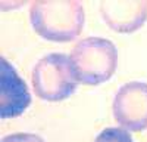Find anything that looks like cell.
Masks as SVG:
<instances>
[{"label": "cell", "instance_id": "8992f818", "mask_svg": "<svg viewBox=\"0 0 147 142\" xmlns=\"http://www.w3.org/2000/svg\"><path fill=\"white\" fill-rule=\"evenodd\" d=\"M102 15L110 28L129 33L146 21L147 2H107L102 5Z\"/></svg>", "mask_w": 147, "mask_h": 142}, {"label": "cell", "instance_id": "3957f363", "mask_svg": "<svg viewBox=\"0 0 147 142\" xmlns=\"http://www.w3.org/2000/svg\"><path fill=\"white\" fill-rule=\"evenodd\" d=\"M78 83L72 59L65 53L47 55L32 70L34 92L46 101L55 102L69 98Z\"/></svg>", "mask_w": 147, "mask_h": 142}, {"label": "cell", "instance_id": "ba28073f", "mask_svg": "<svg viewBox=\"0 0 147 142\" xmlns=\"http://www.w3.org/2000/svg\"><path fill=\"white\" fill-rule=\"evenodd\" d=\"M2 142H44V141L40 136L32 133H15V135L5 136Z\"/></svg>", "mask_w": 147, "mask_h": 142}, {"label": "cell", "instance_id": "6da1fadb", "mask_svg": "<svg viewBox=\"0 0 147 142\" xmlns=\"http://www.w3.org/2000/svg\"><path fill=\"white\" fill-rule=\"evenodd\" d=\"M30 18L34 30L43 39L69 42L82 30L84 10L78 2H35Z\"/></svg>", "mask_w": 147, "mask_h": 142}, {"label": "cell", "instance_id": "5b68a950", "mask_svg": "<svg viewBox=\"0 0 147 142\" xmlns=\"http://www.w3.org/2000/svg\"><path fill=\"white\" fill-rule=\"evenodd\" d=\"M2 104L0 115L2 118H13L21 115L31 104V93L16 70L6 58H2Z\"/></svg>", "mask_w": 147, "mask_h": 142}, {"label": "cell", "instance_id": "7a4b0ae2", "mask_svg": "<svg viewBox=\"0 0 147 142\" xmlns=\"http://www.w3.org/2000/svg\"><path fill=\"white\" fill-rule=\"evenodd\" d=\"M77 79L82 85H100L116 71V46L106 39L88 37L75 44L71 52Z\"/></svg>", "mask_w": 147, "mask_h": 142}, {"label": "cell", "instance_id": "277c9868", "mask_svg": "<svg viewBox=\"0 0 147 142\" xmlns=\"http://www.w3.org/2000/svg\"><path fill=\"white\" fill-rule=\"evenodd\" d=\"M113 114L119 124L128 130L147 127V85L131 81L122 86L113 101Z\"/></svg>", "mask_w": 147, "mask_h": 142}, {"label": "cell", "instance_id": "52a82bcc", "mask_svg": "<svg viewBox=\"0 0 147 142\" xmlns=\"http://www.w3.org/2000/svg\"><path fill=\"white\" fill-rule=\"evenodd\" d=\"M94 142H132V138L127 129L107 127L96 138Z\"/></svg>", "mask_w": 147, "mask_h": 142}]
</instances>
